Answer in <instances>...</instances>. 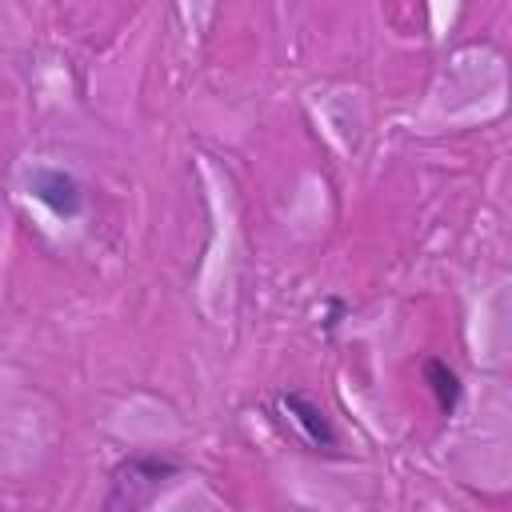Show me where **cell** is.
<instances>
[{
	"label": "cell",
	"instance_id": "6da1fadb",
	"mask_svg": "<svg viewBox=\"0 0 512 512\" xmlns=\"http://www.w3.org/2000/svg\"><path fill=\"white\" fill-rule=\"evenodd\" d=\"M180 476V460L172 456H160V452H132L124 456L112 476H108V496H104V508L108 512H136V508H148L156 500V492Z\"/></svg>",
	"mask_w": 512,
	"mask_h": 512
},
{
	"label": "cell",
	"instance_id": "7a4b0ae2",
	"mask_svg": "<svg viewBox=\"0 0 512 512\" xmlns=\"http://www.w3.org/2000/svg\"><path fill=\"white\" fill-rule=\"evenodd\" d=\"M28 192L60 220H76L84 212V188L72 172L64 168H32L28 172Z\"/></svg>",
	"mask_w": 512,
	"mask_h": 512
},
{
	"label": "cell",
	"instance_id": "3957f363",
	"mask_svg": "<svg viewBox=\"0 0 512 512\" xmlns=\"http://www.w3.org/2000/svg\"><path fill=\"white\" fill-rule=\"evenodd\" d=\"M280 408L296 420V428L304 432V440H308L316 452H332V448H336V428H332V420L324 416V408H320L316 400H308L304 392H284V396H280Z\"/></svg>",
	"mask_w": 512,
	"mask_h": 512
},
{
	"label": "cell",
	"instance_id": "277c9868",
	"mask_svg": "<svg viewBox=\"0 0 512 512\" xmlns=\"http://www.w3.org/2000/svg\"><path fill=\"white\" fill-rule=\"evenodd\" d=\"M424 380H428V388H432L440 412L452 416L456 404H460V376H456V368H448V360L432 356V360H424Z\"/></svg>",
	"mask_w": 512,
	"mask_h": 512
},
{
	"label": "cell",
	"instance_id": "5b68a950",
	"mask_svg": "<svg viewBox=\"0 0 512 512\" xmlns=\"http://www.w3.org/2000/svg\"><path fill=\"white\" fill-rule=\"evenodd\" d=\"M340 312H344V304H340V300H332V312H328L324 328H336V324H340Z\"/></svg>",
	"mask_w": 512,
	"mask_h": 512
}]
</instances>
